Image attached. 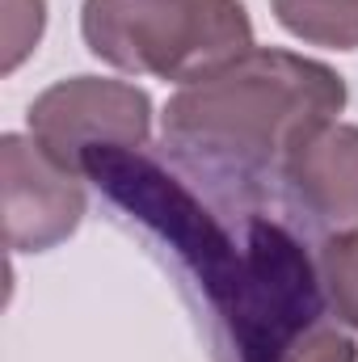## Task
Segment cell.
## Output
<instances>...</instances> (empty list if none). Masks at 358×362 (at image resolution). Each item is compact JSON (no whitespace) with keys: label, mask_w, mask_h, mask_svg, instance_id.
<instances>
[{"label":"cell","mask_w":358,"mask_h":362,"mask_svg":"<svg viewBox=\"0 0 358 362\" xmlns=\"http://www.w3.org/2000/svg\"><path fill=\"white\" fill-rule=\"evenodd\" d=\"M81 173L173 266L215 362H358V346L329 320L316 257L262 194L144 148L89 152Z\"/></svg>","instance_id":"obj_1"},{"label":"cell","mask_w":358,"mask_h":362,"mask_svg":"<svg viewBox=\"0 0 358 362\" xmlns=\"http://www.w3.org/2000/svg\"><path fill=\"white\" fill-rule=\"evenodd\" d=\"M342 110L346 81L329 64L253 47L169 97L165 148L198 177L266 198L287 156Z\"/></svg>","instance_id":"obj_2"},{"label":"cell","mask_w":358,"mask_h":362,"mask_svg":"<svg viewBox=\"0 0 358 362\" xmlns=\"http://www.w3.org/2000/svg\"><path fill=\"white\" fill-rule=\"evenodd\" d=\"M81 34L101 64L181 85L253 51L241 0H85Z\"/></svg>","instance_id":"obj_3"},{"label":"cell","mask_w":358,"mask_h":362,"mask_svg":"<svg viewBox=\"0 0 358 362\" xmlns=\"http://www.w3.org/2000/svg\"><path fill=\"white\" fill-rule=\"evenodd\" d=\"M30 135L72 173L101 148H148L152 135V97L127 81L72 76L34 97L25 110ZM85 177V173H81Z\"/></svg>","instance_id":"obj_4"},{"label":"cell","mask_w":358,"mask_h":362,"mask_svg":"<svg viewBox=\"0 0 358 362\" xmlns=\"http://www.w3.org/2000/svg\"><path fill=\"white\" fill-rule=\"evenodd\" d=\"M0 189H4V240L13 253H47L64 245L85 219L81 173L59 165L34 135L0 139Z\"/></svg>","instance_id":"obj_5"},{"label":"cell","mask_w":358,"mask_h":362,"mask_svg":"<svg viewBox=\"0 0 358 362\" xmlns=\"http://www.w3.org/2000/svg\"><path fill=\"white\" fill-rule=\"evenodd\" d=\"M278 185L287 194L291 215L304 228H358V127L337 118L316 127L287 156Z\"/></svg>","instance_id":"obj_6"},{"label":"cell","mask_w":358,"mask_h":362,"mask_svg":"<svg viewBox=\"0 0 358 362\" xmlns=\"http://www.w3.org/2000/svg\"><path fill=\"white\" fill-rule=\"evenodd\" d=\"M270 8L287 34L312 47H358V0H270Z\"/></svg>","instance_id":"obj_7"},{"label":"cell","mask_w":358,"mask_h":362,"mask_svg":"<svg viewBox=\"0 0 358 362\" xmlns=\"http://www.w3.org/2000/svg\"><path fill=\"white\" fill-rule=\"evenodd\" d=\"M316 270H321V286H325L333 316L358 329V228L329 232L321 240Z\"/></svg>","instance_id":"obj_8"},{"label":"cell","mask_w":358,"mask_h":362,"mask_svg":"<svg viewBox=\"0 0 358 362\" xmlns=\"http://www.w3.org/2000/svg\"><path fill=\"white\" fill-rule=\"evenodd\" d=\"M4 8V72H17L21 59L38 47L42 25H47V0H0Z\"/></svg>","instance_id":"obj_9"}]
</instances>
